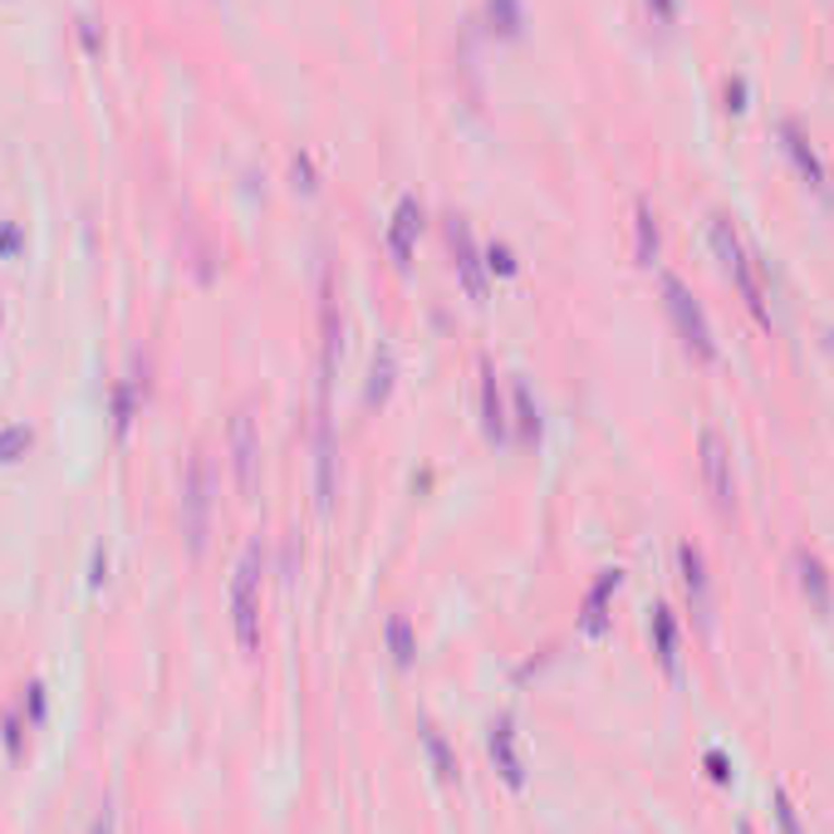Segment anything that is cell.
Returning a JSON list of instances; mask_svg holds the SVG:
<instances>
[{
	"label": "cell",
	"mask_w": 834,
	"mask_h": 834,
	"mask_svg": "<svg viewBox=\"0 0 834 834\" xmlns=\"http://www.w3.org/2000/svg\"><path fill=\"white\" fill-rule=\"evenodd\" d=\"M231 633L245 657L261 653V545H251L231 579Z\"/></svg>",
	"instance_id": "6da1fadb"
},
{
	"label": "cell",
	"mask_w": 834,
	"mask_h": 834,
	"mask_svg": "<svg viewBox=\"0 0 834 834\" xmlns=\"http://www.w3.org/2000/svg\"><path fill=\"white\" fill-rule=\"evenodd\" d=\"M712 251H716V261L726 265V275H732V280H736L741 300L751 304V314H756V319H761V324H771V310H765V290H761V275H756L751 255H746L741 235H736V226L726 221V216H712Z\"/></svg>",
	"instance_id": "7a4b0ae2"
},
{
	"label": "cell",
	"mask_w": 834,
	"mask_h": 834,
	"mask_svg": "<svg viewBox=\"0 0 834 834\" xmlns=\"http://www.w3.org/2000/svg\"><path fill=\"white\" fill-rule=\"evenodd\" d=\"M663 304H667V314H673V324H677V339H682V349L692 353V359L712 363V359H716L712 324H706L702 304L692 300V290H687L677 275H663Z\"/></svg>",
	"instance_id": "3957f363"
},
{
	"label": "cell",
	"mask_w": 834,
	"mask_h": 834,
	"mask_svg": "<svg viewBox=\"0 0 834 834\" xmlns=\"http://www.w3.org/2000/svg\"><path fill=\"white\" fill-rule=\"evenodd\" d=\"M206 525H211V467L206 457L196 451L186 461V476H182V530L192 540V549L206 545Z\"/></svg>",
	"instance_id": "277c9868"
},
{
	"label": "cell",
	"mask_w": 834,
	"mask_h": 834,
	"mask_svg": "<svg viewBox=\"0 0 834 834\" xmlns=\"http://www.w3.org/2000/svg\"><path fill=\"white\" fill-rule=\"evenodd\" d=\"M226 447H231V467H235V486L241 496H255V476H261V432H255L251 408L231 412V432H226Z\"/></svg>",
	"instance_id": "5b68a950"
},
{
	"label": "cell",
	"mask_w": 834,
	"mask_h": 834,
	"mask_svg": "<svg viewBox=\"0 0 834 834\" xmlns=\"http://www.w3.org/2000/svg\"><path fill=\"white\" fill-rule=\"evenodd\" d=\"M702 481H706V496H712V506L722 510V516H732V510H736L732 451H726L722 432H712V427L702 432Z\"/></svg>",
	"instance_id": "8992f818"
},
{
	"label": "cell",
	"mask_w": 834,
	"mask_h": 834,
	"mask_svg": "<svg viewBox=\"0 0 834 834\" xmlns=\"http://www.w3.org/2000/svg\"><path fill=\"white\" fill-rule=\"evenodd\" d=\"M677 569H682V589L692 599V614L702 628H712V579H706V559L697 545H677Z\"/></svg>",
	"instance_id": "52a82bcc"
},
{
	"label": "cell",
	"mask_w": 834,
	"mask_h": 834,
	"mask_svg": "<svg viewBox=\"0 0 834 834\" xmlns=\"http://www.w3.org/2000/svg\"><path fill=\"white\" fill-rule=\"evenodd\" d=\"M624 584V569H599V579L589 584L584 608H579V633L584 638H604L608 633V599Z\"/></svg>",
	"instance_id": "ba28073f"
},
{
	"label": "cell",
	"mask_w": 834,
	"mask_h": 834,
	"mask_svg": "<svg viewBox=\"0 0 834 834\" xmlns=\"http://www.w3.org/2000/svg\"><path fill=\"white\" fill-rule=\"evenodd\" d=\"M795 575H800V589H805V599H810L814 614H830L834 589H830V569H824V559L810 555V549H795Z\"/></svg>",
	"instance_id": "9c48e42d"
},
{
	"label": "cell",
	"mask_w": 834,
	"mask_h": 834,
	"mask_svg": "<svg viewBox=\"0 0 834 834\" xmlns=\"http://www.w3.org/2000/svg\"><path fill=\"white\" fill-rule=\"evenodd\" d=\"M447 235H451V255H457L461 285H467V294H471V300L481 304V300H486V280H481V265H476V245H471V231H467V221H461V216H451Z\"/></svg>",
	"instance_id": "30bf717a"
},
{
	"label": "cell",
	"mask_w": 834,
	"mask_h": 834,
	"mask_svg": "<svg viewBox=\"0 0 834 834\" xmlns=\"http://www.w3.org/2000/svg\"><path fill=\"white\" fill-rule=\"evenodd\" d=\"M491 761H496V771L506 775L510 790H520L525 785V761H520L516 751V726L500 716V722H491Z\"/></svg>",
	"instance_id": "8fae6325"
},
{
	"label": "cell",
	"mask_w": 834,
	"mask_h": 834,
	"mask_svg": "<svg viewBox=\"0 0 834 834\" xmlns=\"http://www.w3.org/2000/svg\"><path fill=\"white\" fill-rule=\"evenodd\" d=\"M418 221H422V206L412 202V196H402L398 202V216H392V231H388V251L398 265H408L412 255V235H418Z\"/></svg>",
	"instance_id": "7c38bea8"
},
{
	"label": "cell",
	"mask_w": 834,
	"mask_h": 834,
	"mask_svg": "<svg viewBox=\"0 0 834 834\" xmlns=\"http://www.w3.org/2000/svg\"><path fill=\"white\" fill-rule=\"evenodd\" d=\"M653 653H657V663H663V673L677 677V618H673V608H663V604L653 608Z\"/></svg>",
	"instance_id": "4fadbf2b"
},
{
	"label": "cell",
	"mask_w": 834,
	"mask_h": 834,
	"mask_svg": "<svg viewBox=\"0 0 834 834\" xmlns=\"http://www.w3.org/2000/svg\"><path fill=\"white\" fill-rule=\"evenodd\" d=\"M781 137H785V147H790V157H795V167H800V177H805L810 186H820V182H824V167H820V157L810 153V143L800 137V128L785 123V128H781Z\"/></svg>",
	"instance_id": "5bb4252c"
},
{
	"label": "cell",
	"mask_w": 834,
	"mask_h": 834,
	"mask_svg": "<svg viewBox=\"0 0 834 834\" xmlns=\"http://www.w3.org/2000/svg\"><path fill=\"white\" fill-rule=\"evenodd\" d=\"M481 412H486V437L491 442H506V408H500L496 373H491V368H486V383H481Z\"/></svg>",
	"instance_id": "9a60e30c"
},
{
	"label": "cell",
	"mask_w": 834,
	"mask_h": 834,
	"mask_svg": "<svg viewBox=\"0 0 834 834\" xmlns=\"http://www.w3.org/2000/svg\"><path fill=\"white\" fill-rule=\"evenodd\" d=\"M388 648H392V663H398V667H408V663H412V653H418L412 624H408L402 614H392V618H388Z\"/></svg>",
	"instance_id": "2e32d148"
},
{
	"label": "cell",
	"mask_w": 834,
	"mask_h": 834,
	"mask_svg": "<svg viewBox=\"0 0 834 834\" xmlns=\"http://www.w3.org/2000/svg\"><path fill=\"white\" fill-rule=\"evenodd\" d=\"M657 261V226H653V211L638 202V265H653Z\"/></svg>",
	"instance_id": "e0dca14e"
},
{
	"label": "cell",
	"mask_w": 834,
	"mask_h": 834,
	"mask_svg": "<svg viewBox=\"0 0 834 834\" xmlns=\"http://www.w3.org/2000/svg\"><path fill=\"white\" fill-rule=\"evenodd\" d=\"M422 746H427V756H432V765H437V775L442 781H451V775H457V761H451V751H447V741H442L437 732H422Z\"/></svg>",
	"instance_id": "ac0fdd59"
},
{
	"label": "cell",
	"mask_w": 834,
	"mask_h": 834,
	"mask_svg": "<svg viewBox=\"0 0 834 834\" xmlns=\"http://www.w3.org/2000/svg\"><path fill=\"white\" fill-rule=\"evenodd\" d=\"M29 447V432L25 427H10V432H0V461H15L20 451Z\"/></svg>",
	"instance_id": "d6986e66"
},
{
	"label": "cell",
	"mask_w": 834,
	"mask_h": 834,
	"mask_svg": "<svg viewBox=\"0 0 834 834\" xmlns=\"http://www.w3.org/2000/svg\"><path fill=\"white\" fill-rule=\"evenodd\" d=\"M775 824H781V834H800V820H795V805L785 790H775Z\"/></svg>",
	"instance_id": "ffe728a7"
},
{
	"label": "cell",
	"mask_w": 834,
	"mask_h": 834,
	"mask_svg": "<svg viewBox=\"0 0 834 834\" xmlns=\"http://www.w3.org/2000/svg\"><path fill=\"white\" fill-rule=\"evenodd\" d=\"M706 775H712L716 785H732V761H726L722 751H706Z\"/></svg>",
	"instance_id": "44dd1931"
},
{
	"label": "cell",
	"mask_w": 834,
	"mask_h": 834,
	"mask_svg": "<svg viewBox=\"0 0 834 834\" xmlns=\"http://www.w3.org/2000/svg\"><path fill=\"white\" fill-rule=\"evenodd\" d=\"M516 402H520V422H525V437H535L540 422H535V412H530V392H525V388H516Z\"/></svg>",
	"instance_id": "7402d4cb"
},
{
	"label": "cell",
	"mask_w": 834,
	"mask_h": 834,
	"mask_svg": "<svg viewBox=\"0 0 834 834\" xmlns=\"http://www.w3.org/2000/svg\"><path fill=\"white\" fill-rule=\"evenodd\" d=\"M491 270H500V275H516V261H510V251L506 245H491Z\"/></svg>",
	"instance_id": "603a6c76"
},
{
	"label": "cell",
	"mask_w": 834,
	"mask_h": 834,
	"mask_svg": "<svg viewBox=\"0 0 834 834\" xmlns=\"http://www.w3.org/2000/svg\"><path fill=\"white\" fill-rule=\"evenodd\" d=\"M88 834H113V805H104V810L94 814V824H88Z\"/></svg>",
	"instance_id": "cb8c5ba5"
},
{
	"label": "cell",
	"mask_w": 834,
	"mask_h": 834,
	"mask_svg": "<svg viewBox=\"0 0 834 834\" xmlns=\"http://www.w3.org/2000/svg\"><path fill=\"white\" fill-rule=\"evenodd\" d=\"M29 722H45V692H39V687H29Z\"/></svg>",
	"instance_id": "d4e9b609"
},
{
	"label": "cell",
	"mask_w": 834,
	"mask_h": 834,
	"mask_svg": "<svg viewBox=\"0 0 834 834\" xmlns=\"http://www.w3.org/2000/svg\"><path fill=\"white\" fill-rule=\"evenodd\" d=\"M5 741H10V756H20V716H5Z\"/></svg>",
	"instance_id": "484cf974"
},
{
	"label": "cell",
	"mask_w": 834,
	"mask_h": 834,
	"mask_svg": "<svg viewBox=\"0 0 834 834\" xmlns=\"http://www.w3.org/2000/svg\"><path fill=\"white\" fill-rule=\"evenodd\" d=\"M648 5H653V10H657V15H663V20H667V15H673V0H648Z\"/></svg>",
	"instance_id": "4316f807"
}]
</instances>
